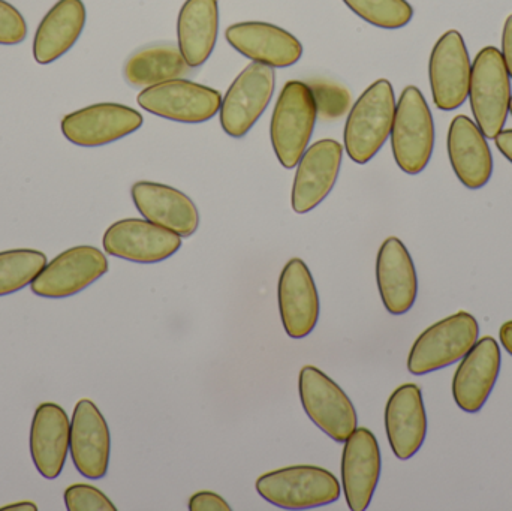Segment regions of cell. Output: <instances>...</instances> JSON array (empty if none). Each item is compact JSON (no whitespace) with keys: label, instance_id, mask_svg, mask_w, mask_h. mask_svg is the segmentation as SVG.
Here are the masks:
<instances>
[{"label":"cell","instance_id":"1","mask_svg":"<svg viewBox=\"0 0 512 511\" xmlns=\"http://www.w3.org/2000/svg\"><path fill=\"white\" fill-rule=\"evenodd\" d=\"M396 105L393 84L385 78L361 93L349 111L343 132L345 150L352 161L364 165L375 158L390 137Z\"/></svg>","mask_w":512,"mask_h":511},{"label":"cell","instance_id":"2","mask_svg":"<svg viewBox=\"0 0 512 511\" xmlns=\"http://www.w3.org/2000/svg\"><path fill=\"white\" fill-rule=\"evenodd\" d=\"M318 117L312 87L303 81L283 86L271 117V146L286 170L297 167L309 146Z\"/></svg>","mask_w":512,"mask_h":511},{"label":"cell","instance_id":"3","mask_svg":"<svg viewBox=\"0 0 512 511\" xmlns=\"http://www.w3.org/2000/svg\"><path fill=\"white\" fill-rule=\"evenodd\" d=\"M255 488L259 497L283 510L319 509L340 498L336 476L313 465H295L262 474Z\"/></svg>","mask_w":512,"mask_h":511},{"label":"cell","instance_id":"4","mask_svg":"<svg viewBox=\"0 0 512 511\" xmlns=\"http://www.w3.org/2000/svg\"><path fill=\"white\" fill-rule=\"evenodd\" d=\"M390 135L394 161L403 173L426 170L435 149V123L418 87L408 86L400 95Z\"/></svg>","mask_w":512,"mask_h":511},{"label":"cell","instance_id":"5","mask_svg":"<svg viewBox=\"0 0 512 511\" xmlns=\"http://www.w3.org/2000/svg\"><path fill=\"white\" fill-rule=\"evenodd\" d=\"M468 96L478 128L486 138L498 137L507 123L512 98L511 77L498 48L478 51L472 63Z\"/></svg>","mask_w":512,"mask_h":511},{"label":"cell","instance_id":"6","mask_svg":"<svg viewBox=\"0 0 512 511\" xmlns=\"http://www.w3.org/2000/svg\"><path fill=\"white\" fill-rule=\"evenodd\" d=\"M480 336V324L466 311L450 315L424 330L412 345L408 371L412 375L430 374L460 362Z\"/></svg>","mask_w":512,"mask_h":511},{"label":"cell","instance_id":"7","mask_svg":"<svg viewBox=\"0 0 512 511\" xmlns=\"http://www.w3.org/2000/svg\"><path fill=\"white\" fill-rule=\"evenodd\" d=\"M298 393L309 419L336 443H345L358 428L357 411L351 399L316 366L301 369Z\"/></svg>","mask_w":512,"mask_h":511},{"label":"cell","instance_id":"8","mask_svg":"<svg viewBox=\"0 0 512 511\" xmlns=\"http://www.w3.org/2000/svg\"><path fill=\"white\" fill-rule=\"evenodd\" d=\"M143 110L179 123H203L221 110V93L212 87L177 78L146 87L138 95Z\"/></svg>","mask_w":512,"mask_h":511},{"label":"cell","instance_id":"9","mask_svg":"<svg viewBox=\"0 0 512 511\" xmlns=\"http://www.w3.org/2000/svg\"><path fill=\"white\" fill-rule=\"evenodd\" d=\"M276 74L270 66L251 63L231 84L221 104V126L225 134L242 138L254 128L274 93Z\"/></svg>","mask_w":512,"mask_h":511},{"label":"cell","instance_id":"10","mask_svg":"<svg viewBox=\"0 0 512 511\" xmlns=\"http://www.w3.org/2000/svg\"><path fill=\"white\" fill-rule=\"evenodd\" d=\"M107 272L104 252L95 246H75L47 263L30 288L44 299H66L86 290Z\"/></svg>","mask_w":512,"mask_h":511},{"label":"cell","instance_id":"11","mask_svg":"<svg viewBox=\"0 0 512 511\" xmlns=\"http://www.w3.org/2000/svg\"><path fill=\"white\" fill-rule=\"evenodd\" d=\"M472 63L459 30H448L436 42L429 60L433 102L442 111H454L469 95Z\"/></svg>","mask_w":512,"mask_h":511},{"label":"cell","instance_id":"12","mask_svg":"<svg viewBox=\"0 0 512 511\" xmlns=\"http://www.w3.org/2000/svg\"><path fill=\"white\" fill-rule=\"evenodd\" d=\"M105 252L138 264L168 260L182 248V237L147 219L128 218L114 222L104 239Z\"/></svg>","mask_w":512,"mask_h":511},{"label":"cell","instance_id":"13","mask_svg":"<svg viewBox=\"0 0 512 511\" xmlns=\"http://www.w3.org/2000/svg\"><path fill=\"white\" fill-rule=\"evenodd\" d=\"M143 116L128 105L102 102L63 117L62 134L80 147H101L128 137L143 126Z\"/></svg>","mask_w":512,"mask_h":511},{"label":"cell","instance_id":"14","mask_svg":"<svg viewBox=\"0 0 512 511\" xmlns=\"http://www.w3.org/2000/svg\"><path fill=\"white\" fill-rule=\"evenodd\" d=\"M343 146L336 140L316 141L307 147L295 171L292 209L298 215L312 212L336 185L342 167Z\"/></svg>","mask_w":512,"mask_h":511},{"label":"cell","instance_id":"15","mask_svg":"<svg viewBox=\"0 0 512 511\" xmlns=\"http://www.w3.org/2000/svg\"><path fill=\"white\" fill-rule=\"evenodd\" d=\"M277 302L289 338L303 339L315 330L319 320L318 290L301 258H292L283 267L277 284Z\"/></svg>","mask_w":512,"mask_h":511},{"label":"cell","instance_id":"16","mask_svg":"<svg viewBox=\"0 0 512 511\" xmlns=\"http://www.w3.org/2000/svg\"><path fill=\"white\" fill-rule=\"evenodd\" d=\"M72 462L81 476L101 480L110 467L111 435L107 420L90 399L77 402L69 441Z\"/></svg>","mask_w":512,"mask_h":511},{"label":"cell","instance_id":"17","mask_svg":"<svg viewBox=\"0 0 512 511\" xmlns=\"http://www.w3.org/2000/svg\"><path fill=\"white\" fill-rule=\"evenodd\" d=\"M502 356L496 339L484 336L460 360L453 378V398L465 413L483 410L501 372Z\"/></svg>","mask_w":512,"mask_h":511},{"label":"cell","instance_id":"18","mask_svg":"<svg viewBox=\"0 0 512 511\" xmlns=\"http://www.w3.org/2000/svg\"><path fill=\"white\" fill-rule=\"evenodd\" d=\"M342 455V489L349 510L369 509L381 477L382 459L375 435L357 428L345 441Z\"/></svg>","mask_w":512,"mask_h":511},{"label":"cell","instance_id":"19","mask_svg":"<svg viewBox=\"0 0 512 511\" xmlns=\"http://www.w3.org/2000/svg\"><path fill=\"white\" fill-rule=\"evenodd\" d=\"M228 44L270 68H288L303 56V45L288 30L264 21H243L225 30Z\"/></svg>","mask_w":512,"mask_h":511},{"label":"cell","instance_id":"20","mask_svg":"<svg viewBox=\"0 0 512 511\" xmlns=\"http://www.w3.org/2000/svg\"><path fill=\"white\" fill-rule=\"evenodd\" d=\"M385 431L400 461H408L420 452L427 437V413L417 384H402L391 393L385 407Z\"/></svg>","mask_w":512,"mask_h":511},{"label":"cell","instance_id":"21","mask_svg":"<svg viewBox=\"0 0 512 511\" xmlns=\"http://www.w3.org/2000/svg\"><path fill=\"white\" fill-rule=\"evenodd\" d=\"M131 195L144 219L180 237H191L200 227V213L194 201L173 186L141 180L134 183Z\"/></svg>","mask_w":512,"mask_h":511},{"label":"cell","instance_id":"22","mask_svg":"<svg viewBox=\"0 0 512 511\" xmlns=\"http://www.w3.org/2000/svg\"><path fill=\"white\" fill-rule=\"evenodd\" d=\"M448 156L457 179L468 189H481L493 174V156L486 135L465 114L451 120L447 138Z\"/></svg>","mask_w":512,"mask_h":511},{"label":"cell","instance_id":"23","mask_svg":"<svg viewBox=\"0 0 512 511\" xmlns=\"http://www.w3.org/2000/svg\"><path fill=\"white\" fill-rule=\"evenodd\" d=\"M376 282L385 309L391 315L411 311L418 296V276L408 248L397 237H388L376 258Z\"/></svg>","mask_w":512,"mask_h":511},{"label":"cell","instance_id":"24","mask_svg":"<svg viewBox=\"0 0 512 511\" xmlns=\"http://www.w3.org/2000/svg\"><path fill=\"white\" fill-rule=\"evenodd\" d=\"M71 441V420L60 405L44 402L36 408L30 426V455L44 479L62 474Z\"/></svg>","mask_w":512,"mask_h":511},{"label":"cell","instance_id":"25","mask_svg":"<svg viewBox=\"0 0 512 511\" xmlns=\"http://www.w3.org/2000/svg\"><path fill=\"white\" fill-rule=\"evenodd\" d=\"M86 26L83 0H59L42 18L33 39V57L48 65L68 53Z\"/></svg>","mask_w":512,"mask_h":511},{"label":"cell","instance_id":"26","mask_svg":"<svg viewBox=\"0 0 512 511\" xmlns=\"http://www.w3.org/2000/svg\"><path fill=\"white\" fill-rule=\"evenodd\" d=\"M218 35V0H186L177 20V47L189 68H200L209 60Z\"/></svg>","mask_w":512,"mask_h":511},{"label":"cell","instance_id":"27","mask_svg":"<svg viewBox=\"0 0 512 511\" xmlns=\"http://www.w3.org/2000/svg\"><path fill=\"white\" fill-rule=\"evenodd\" d=\"M191 72L179 47L171 42H156L140 48L126 60L123 69L125 80L134 87L155 86L188 77Z\"/></svg>","mask_w":512,"mask_h":511},{"label":"cell","instance_id":"28","mask_svg":"<svg viewBox=\"0 0 512 511\" xmlns=\"http://www.w3.org/2000/svg\"><path fill=\"white\" fill-rule=\"evenodd\" d=\"M45 266L47 257L35 249L0 252V297L17 293L32 284Z\"/></svg>","mask_w":512,"mask_h":511},{"label":"cell","instance_id":"29","mask_svg":"<svg viewBox=\"0 0 512 511\" xmlns=\"http://www.w3.org/2000/svg\"><path fill=\"white\" fill-rule=\"evenodd\" d=\"M343 3L361 20L381 29H402L414 17V8L408 0H343Z\"/></svg>","mask_w":512,"mask_h":511},{"label":"cell","instance_id":"30","mask_svg":"<svg viewBox=\"0 0 512 511\" xmlns=\"http://www.w3.org/2000/svg\"><path fill=\"white\" fill-rule=\"evenodd\" d=\"M315 95L318 114L324 119H337L348 111L351 96L342 86L330 83L309 84Z\"/></svg>","mask_w":512,"mask_h":511},{"label":"cell","instance_id":"31","mask_svg":"<svg viewBox=\"0 0 512 511\" xmlns=\"http://www.w3.org/2000/svg\"><path fill=\"white\" fill-rule=\"evenodd\" d=\"M65 506L68 511H116L117 507L111 503L110 498L99 491L95 486L77 485L69 486L65 491Z\"/></svg>","mask_w":512,"mask_h":511},{"label":"cell","instance_id":"32","mask_svg":"<svg viewBox=\"0 0 512 511\" xmlns=\"http://www.w3.org/2000/svg\"><path fill=\"white\" fill-rule=\"evenodd\" d=\"M27 36V24L11 3L0 0V45H17Z\"/></svg>","mask_w":512,"mask_h":511},{"label":"cell","instance_id":"33","mask_svg":"<svg viewBox=\"0 0 512 511\" xmlns=\"http://www.w3.org/2000/svg\"><path fill=\"white\" fill-rule=\"evenodd\" d=\"M191 511H231L230 504L215 492L201 491L192 495L189 500Z\"/></svg>","mask_w":512,"mask_h":511},{"label":"cell","instance_id":"34","mask_svg":"<svg viewBox=\"0 0 512 511\" xmlns=\"http://www.w3.org/2000/svg\"><path fill=\"white\" fill-rule=\"evenodd\" d=\"M502 57L512 80V14L505 20L502 30Z\"/></svg>","mask_w":512,"mask_h":511},{"label":"cell","instance_id":"35","mask_svg":"<svg viewBox=\"0 0 512 511\" xmlns=\"http://www.w3.org/2000/svg\"><path fill=\"white\" fill-rule=\"evenodd\" d=\"M496 147L499 152L508 159L512 164V129H505L495 138Z\"/></svg>","mask_w":512,"mask_h":511},{"label":"cell","instance_id":"36","mask_svg":"<svg viewBox=\"0 0 512 511\" xmlns=\"http://www.w3.org/2000/svg\"><path fill=\"white\" fill-rule=\"evenodd\" d=\"M499 339H501L502 347L512 356V321L502 324L499 330Z\"/></svg>","mask_w":512,"mask_h":511},{"label":"cell","instance_id":"37","mask_svg":"<svg viewBox=\"0 0 512 511\" xmlns=\"http://www.w3.org/2000/svg\"><path fill=\"white\" fill-rule=\"evenodd\" d=\"M8 510L36 511V510H38V506H36L35 503H30V501H23V503H15V504H11V506L0 507V511H8Z\"/></svg>","mask_w":512,"mask_h":511},{"label":"cell","instance_id":"38","mask_svg":"<svg viewBox=\"0 0 512 511\" xmlns=\"http://www.w3.org/2000/svg\"><path fill=\"white\" fill-rule=\"evenodd\" d=\"M510 113H511V116H512V98H511V104H510Z\"/></svg>","mask_w":512,"mask_h":511}]
</instances>
